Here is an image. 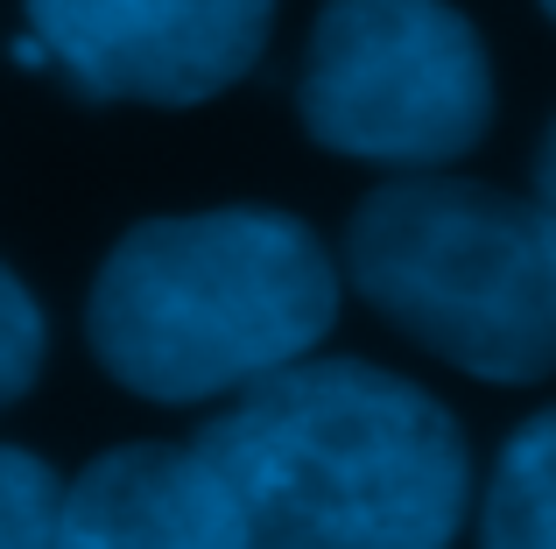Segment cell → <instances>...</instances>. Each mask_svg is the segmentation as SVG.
I'll list each match as a JSON object with an SVG mask.
<instances>
[{"label": "cell", "instance_id": "52a82bcc", "mask_svg": "<svg viewBox=\"0 0 556 549\" xmlns=\"http://www.w3.org/2000/svg\"><path fill=\"white\" fill-rule=\"evenodd\" d=\"M479 549H556V409L507 437L479 508Z\"/></svg>", "mask_w": 556, "mask_h": 549}, {"label": "cell", "instance_id": "277c9868", "mask_svg": "<svg viewBox=\"0 0 556 549\" xmlns=\"http://www.w3.org/2000/svg\"><path fill=\"white\" fill-rule=\"evenodd\" d=\"M296 106L339 155L437 169L486 135L493 64L444 0H325Z\"/></svg>", "mask_w": 556, "mask_h": 549}, {"label": "cell", "instance_id": "6da1fadb", "mask_svg": "<svg viewBox=\"0 0 556 549\" xmlns=\"http://www.w3.org/2000/svg\"><path fill=\"white\" fill-rule=\"evenodd\" d=\"M190 451L254 549H451L472 494L451 409L367 359H296L240 387Z\"/></svg>", "mask_w": 556, "mask_h": 549}, {"label": "cell", "instance_id": "ba28073f", "mask_svg": "<svg viewBox=\"0 0 556 549\" xmlns=\"http://www.w3.org/2000/svg\"><path fill=\"white\" fill-rule=\"evenodd\" d=\"M64 480L36 451L0 444V549H56Z\"/></svg>", "mask_w": 556, "mask_h": 549}, {"label": "cell", "instance_id": "8992f818", "mask_svg": "<svg viewBox=\"0 0 556 549\" xmlns=\"http://www.w3.org/2000/svg\"><path fill=\"white\" fill-rule=\"evenodd\" d=\"M56 549H254L232 494L198 451L121 444L64 486Z\"/></svg>", "mask_w": 556, "mask_h": 549}, {"label": "cell", "instance_id": "7a4b0ae2", "mask_svg": "<svg viewBox=\"0 0 556 549\" xmlns=\"http://www.w3.org/2000/svg\"><path fill=\"white\" fill-rule=\"evenodd\" d=\"M339 317V268L289 212L232 205L149 219L85 303L99 367L149 401H204L296 367Z\"/></svg>", "mask_w": 556, "mask_h": 549}, {"label": "cell", "instance_id": "9c48e42d", "mask_svg": "<svg viewBox=\"0 0 556 549\" xmlns=\"http://www.w3.org/2000/svg\"><path fill=\"white\" fill-rule=\"evenodd\" d=\"M42 373V310L0 261V409L22 401Z\"/></svg>", "mask_w": 556, "mask_h": 549}, {"label": "cell", "instance_id": "5b68a950", "mask_svg": "<svg viewBox=\"0 0 556 549\" xmlns=\"http://www.w3.org/2000/svg\"><path fill=\"white\" fill-rule=\"evenodd\" d=\"M275 0H28V36L85 99L198 106L254 71Z\"/></svg>", "mask_w": 556, "mask_h": 549}, {"label": "cell", "instance_id": "8fae6325", "mask_svg": "<svg viewBox=\"0 0 556 549\" xmlns=\"http://www.w3.org/2000/svg\"><path fill=\"white\" fill-rule=\"evenodd\" d=\"M543 8H549V14H556V0H543Z\"/></svg>", "mask_w": 556, "mask_h": 549}, {"label": "cell", "instance_id": "3957f363", "mask_svg": "<svg viewBox=\"0 0 556 549\" xmlns=\"http://www.w3.org/2000/svg\"><path fill=\"white\" fill-rule=\"evenodd\" d=\"M353 289L479 381H543L556 367V219L493 183L402 177L353 212Z\"/></svg>", "mask_w": 556, "mask_h": 549}, {"label": "cell", "instance_id": "30bf717a", "mask_svg": "<svg viewBox=\"0 0 556 549\" xmlns=\"http://www.w3.org/2000/svg\"><path fill=\"white\" fill-rule=\"evenodd\" d=\"M535 205L556 219V127H549V141H543V163H535Z\"/></svg>", "mask_w": 556, "mask_h": 549}]
</instances>
